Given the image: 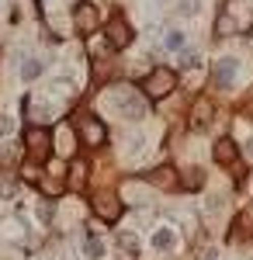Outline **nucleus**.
I'll return each mask as SVG.
<instances>
[{
  "instance_id": "nucleus-1",
  "label": "nucleus",
  "mask_w": 253,
  "mask_h": 260,
  "mask_svg": "<svg viewBox=\"0 0 253 260\" xmlns=\"http://www.w3.org/2000/svg\"><path fill=\"white\" fill-rule=\"evenodd\" d=\"M111 108H118L125 118H132V121L146 118V111H149L146 98L139 94L136 87H115V90H111Z\"/></svg>"
},
{
  "instance_id": "nucleus-2",
  "label": "nucleus",
  "mask_w": 253,
  "mask_h": 260,
  "mask_svg": "<svg viewBox=\"0 0 253 260\" xmlns=\"http://www.w3.org/2000/svg\"><path fill=\"white\" fill-rule=\"evenodd\" d=\"M49 153H52V132L31 125V128L24 132V156H28L31 163H45Z\"/></svg>"
},
{
  "instance_id": "nucleus-3",
  "label": "nucleus",
  "mask_w": 253,
  "mask_h": 260,
  "mask_svg": "<svg viewBox=\"0 0 253 260\" xmlns=\"http://www.w3.org/2000/svg\"><path fill=\"white\" fill-rule=\"evenodd\" d=\"M73 125H77V136L83 146H90V149H101L104 142H108V128L101 125V118H94V115H77L73 118Z\"/></svg>"
},
{
  "instance_id": "nucleus-4",
  "label": "nucleus",
  "mask_w": 253,
  "mask_h": 260,
  "mask_svg": "<svg viewBox=\"0 0 253 260\" xmlns=\"http://www.w3.org/2000/svg\"><path fill=\"white\" fill-rule=\"evenodd\" d=\"M174 87H177V73L160 66V70H153V73L142 80V94H146L149 101H160V98H167Z\"/></svg>"
},
{
  "instance_id": "nucleus-5",
  "label": "nucleus",
  "mask_w": 253,
  "mask_h": 260,
  "mask_svg": "<svg viewBox=\"0 0 253 260\" xmlns=\"http://www.w3.org/2000/svg\"><path fill=\"white\" fill-rule=\"evenodd\" d=\"M73 24H77L80 35H90V31H98V24H101L98 7H94L90 0H80V4H73Z\"/></svg>"
},
{
  "instance_id": "nucleus-6",
  "label": "nucleus",
  "mask_w": 253,
  "mask_h": 260,
  "mask_svg": "<svg viewBox=\"0 0 253 260\" xmlns=\"http://www.w3.org/2000/svg\"><path fill=\"white\" fill-rule=\"evenodd\" d=\"M108 45H111L115 52H121V49L132 45V28H129V21L121 18V14H115V18L108 21Z\"/></svg>"
},
{
  "instance_id": "nucleus-7",
  "label": "nucleus",
  "mask_w": 253,
  "mask_h": 260,
  "mask_svg": "<svg viewBox=\"0 0 253 260\" xmlns=\"http://www.w3.org/2000/svg\"><path fill=\"white\" fill-rule=\"evenodd\" d=\"M236 7H239V0H229V7L218 14V21H215V31L218 35H233V31H243L246 28V18H239Z\"/></svg>"
},
{
  "instance_id": "nucleus-8",
  "label": "nucleus",
  "mask_w": 253,
  "mask_h": 260,
  "mask_svg": "<svg viewBox=\"0 0 253 260\" xmlns=\"http://www.w3.org/2000/svg\"><path fill=\"white\" fill-rule=\"evenodd\" d=\"M94 212H98L104 222H118L121 219V201H118L115 194H98V198H94Z\"/></svg>"
},
{
  "instance_id": "nucleus-9",
  "label": "nucleus",
  "mask_w": 253,
  "mask_h": 260,
  "mask_svg": "<svg viewBox=\"0 0 253 260\" xmlns=\"http://www.w3.org/2000/svg\"><path fill=\"white\" fill-rule=\"evenodd\" d=\"M236 70H239V62H236V59H218V62H215V70H212V80H215V87H218V90L233 87V80H236Z\"/></svg>"
},
{
  "instance_id": "nucleus-10",
  "label": "nucleus",
  "mask_w": 253,
  "mask_h": 260,
  "mask_svg": "<svg viewBox=\"0 0 253 260\" xmlns=\"http://www.w3.org/2000/svg\"><path fill=\"white\" fill-rule=\"evenodd\" d=\"M212 115H215V104L208 98H198L195 108H191V128H208Z\"/></svg>"
},
{
  "instance_id": "nucleus-11",
  "label": "nucleus",
  "mask_w": 253,
  "mask_h": 260,
  "mask_svg": "<svg viewBox=\"0 0 253 260\" xmlns=\"http://www.w3.org/2000/svg\"><path fill=\"white\" fill-rule=\"evenodd\" d=\"M212 156H215V163L229 167V163H236L239 149H236V142H233V139H218V142H215V149H212Z\"/></svg>"
},
{
  "instance_id": "nucleus-12",
  "label": "nucleus",
  "mask_w": 253,
  "mask_h": 260,
  "mask_svg": "<svg viewBox=\"0 0 253 260\" xmlns=\"http://www.w3.org/2000/svg\"><path fill=\"white\" fill-rule=\"evenodd\" d=\"M146 180H149V184H163V187H174V184H177V177H174V170H170V167L149 170V174H146Z\"/></svg>"
},
{
  "instance_id": "nucleus-13",
  "label": "nucleus",
  "mask_w": 253,
  "mask_h": 260,
  "mask_svg": "<svg viewBox=\"0 0 253 260\" xmlns=\"http://www.w3.org/2000/svg\"><path fill=\"white\" fill-rule=\"evenodd\" d=\"M201 184H205V170H201V167H191V170L180 177V187H187V191H195Z\"/></svg>"
},
{
  "instance_id": "nucleus-14",
  "label": "nucleus",
  "mask_w": 253,
  "mask_h": 260,
  "mask_svg": "<svg viewBox=\"0 0 253 260\" xmlns=\"http://www.w3.org/2000/svg\"><path fill=\"white\" fill-rule=\"evenodd\" d=\"M174 233H170V229H156L153 233V246L156 250H174Z\"/></svg>"
},
{
  "instance_id": "nucleus-15",
  "label": "nucleus",
  "mask_w": 253,
  "mask_h": 260,
  "mask_svg": "<svg viewBox=\"0 0 253 260\" xmlns=\"http://www.w3.org/2000/svg\"><path fill=\"white\" fill-rule=\"evenodd\" d=\"M70 184H73V187H83V184H87V163L83 160H77L70 167Z\"/></svg>"
},
{
  "instance_id": "nucleus-16",
  "label": "nucleus",
  "mask_w": 253,
  "mask_h": 260,
  "mask_svg": "<svg viewBox=\"0 0 253 260\" xmlns=\"http://www.w3.org/2000/svg\"><path fill=\"white\" fill-rule=\"evenodd\" d=\"M42 77V62L39 59H24L21 62V80H39Z\"/></svg>"
},
{
  "instance_id": "nucleus-17",
  "label": "nucleus",
  "mask_w": 253,
  "mask_h": 260,
  "mask_svg": "<svg viewBox=\"0 0 253 260\" xmlns=\"http://www.w3.org/2000/svg\"><path fill=\"white\" fill-rule=\"evenodd\" d=\"M163 45H167V49H180V45H184V31H170V35L163 39Z\"/></svg>"
},
{
  "instance_id": "nucleus-18",
  "label": "nucleus",
  "mask_w": 253,
  "mask_h": 260,
  "mask_svg": "<svg viewBox=\"0 0 253 260\" xmlns=\"http://www.w3.org/2000/svg\"><path fill=\"white\" fill-rule=\"evenodd\" d=\"M83 253H87V257H101V243L94 240V236H90V240L83 243Z\"/></svg>"
},
{
  "instance_id": "nucleus-19",
  "label": "nucleus",
  "mask_w": 253,
  "mask_h": 260,
  "mask_svg": "<svg viewBox=\"0 0 253 260\" xmlns=\"http://www.w3.org/2000/svg\"><path fill=\"white\" fill-rule=\"evenodd\" d=\"M198 62H201V59H198V52H184V56H180V66H184V70H195Z\"/></svg>"
},
{
  "instance_id": "nucleus-20",
  "label": "nucleus",
  "mask_w": 253,
  "mask_h": 260,
  "mask_svg": "<svg viewBox=\"0 0 253 260\" xmlns=\"http://www.w3.org/2000/svg\"><path fill=\"white\" fill-rule=\"evenodd\" d=\"M180 14H195L198 11V0H180V7H177Z\"/></svg>"
},
{
  "instance_id": "nucleus-21",
  "label": "nucleus",
  "mask_w": 253,
  "mask_h": 260,
  "mask_svg": "<svg viewBox=\"0 0 253 260\" xmlns=\"http://www.w3.org/2000/svg\"><path fill=\"white\" fill-rule=\"evenodd\" d=\"M11 132H14V121L7 115H0V136H11Z\"/></svg>"
},
{
  "instance_id": "nucleus-22",
  "label": "nucleus",
  "mask_w": 253,
  "mask_h": 260,
  "mask_svg": "<svg viewBox=\"0 0 253 260\" xmlns=\"http://www.w3.org/2000/svg\"><path fill=\"white\" fill-rule=\"evenodd\" d=\"M121 246H125V250H139V240H132V236H121Z\"/></svg>"
},
{
  "instance_id": "nucleus-23",
  "label": "nucleus",
  "mask_w": 253,
  "mask_h": 260,
  "mask_svg": "<svg viewBox=\"0 0 253 260\" xmlns=\"http://www.w3.org/2000/svg\"><path fill=\"white\" fill-rule=\"evenodd\" d=\"M246 160L253 163V139H250V146H246Z\"/></svg>"
}]
</instances>
